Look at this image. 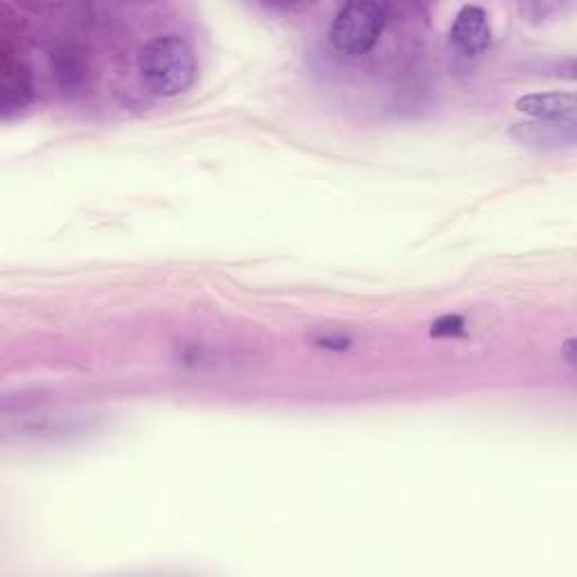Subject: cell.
Wrapping results in <instances>:
<instances>
[{"mask_svg":"<svg viewBox=\"0 0 577 577\" xmlns=\"http://www.w3.org/2000/svg\"><path fill=\"white\" fill-rule=\"evenodd\" d=\"M564 359L568 366H575V339H568L564 343Z\"/></svg>","mask_w":577,"mask_h":577,"instance_id":"obj_7","label":"cell"},{"mask_svg":"<svg viewBox=\"0 0 577 577\" xmlns=\"http://www.w3.org/2000/svg\"><path fill=\"white\" fill-rule=\"evenodd\" d=\"M490 41H492V29L486 10L476 5H465L458 12L452 29H449V44H452V48L463 57H478L488 50Z\"/></svg>","mask_w":577,"mask_h":577,"instance_id":"obj_3","label":"cell"},{"mask_svg":"<svg viewBox=\"0 0 577 577\" xmlns=\"http://www.w3.org/2000/svg\"><path fill=\"white\" fill-rule=\"evenodd\" d=\"M463 328V320L461 318H444V320H440V323L435 326V334H440L442 330L446 332V334H454V332H458Z\"/></svg>","mask_w":577,"mask_h":577,"instance_id":"obj_6","label":"cell"},{"mask_svg":"<svg viewBox=\"0 0 577 577\" xmlns=\"http://www.w3.org/2000/svg\"><path fill=\"white\" fill-rule=\"evenodd\" d=\"M515 109L537 120L562 122V120H573L575 98H573V93H564V90L530 93L515 102Z\"/></svg>","mask_w":577,"mask_h":577,"instance_id":"obj_4","label":"cell"},{"mask_svg":"<svg viewBox=\"0 0 577 577\" xmlns=\"http://www.w3.org/2000/svg\"><path fill=\"white\" fill-rule=\"evenodd\" d=\"M386 25V8L379 3H347L330 27V44L336 52L359 57L370 52Z\"/></svg>","mask_w":577,"mask_h":577,"instance_id":"obj_2","label":"cell"},{"mask_svg":"<svg viewBox=\"0 0 577 577\" xmlns=\"http://www.w3.org/2000/svg\"><path fill=\"white\" fill-rule=\"evenodd\" d=\"M29 98V73L19 61L3 54V107L5 111L19 109Z\"/></svg>","mask_w":577,"mask_h":577,"instance_id":"obj_5","label":"cell"},{"mask_svg":"<svg viewBox=\"0 0 577 577\" xmlns=\"http://www.w3.org/2000/svg\"><path fill=\"white\" fill-rule=\"evenodd\" d=\"M138 71L147 88L160 98H176L197 79L195 50L176 35L156 37L138 54Z\"/></svg>","mask_w":577,"mask_h":577,"instance_id":"obj_1","label":"cell"}]
</instances>
